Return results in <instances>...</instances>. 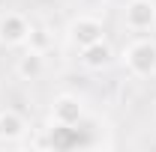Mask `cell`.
Wrapping results in <instances>:
<instances>
[{
  "label": "cell",
  "instance_id": "1",
  "mask_svg": "<svg viewBox=\"0 0 156 152\" xmlns=\"http://www.w3.org/2000/svg\"><path fill=\"white\" fill-rule=\"evenodd\" d=\"M123 66L132 78H156V42L150 36H138L123 48Z\"/></svg>",
  "mask_w": 156,
  "mask_h": 152
},
{
  "label": "cell",
  "instance_id": "2",
  "mask_svg": "<svg viewBox=\"0 0 156 152\" xmlns=\"http://www.w3.org/2000/svg\"><path fill=\"white\" fill-rule=\"evenodd\" d=\"M123 24L132 33H150L156 27V0H129L123 6Z\"/></svg>",
  "mask_w": 156,
  "mask_h": 152
},
{
  "label": "cell",
  "instance_id": "3",
  "mask_svg": "<svg viewBox=\"0 0 156 152\" xmlns=\"http://www.w3.org/2000/svg\"><path fill=\"white\" fill-rule=\"evenodd\" d=\"M30 30H33L30 21L24 18L21 12H3V15H0V45H3V48L27 45Z\"/></svg>",
  "mask_w": 156,
  "mask_h": 152
},
{
  "label": "cell",
  "instance_id": "4",
  "mask_svg": "<svg viewBox=\"0 0 156 152\" xmlns=\"http://www.w3.org/2000/svg\"><path fill=\"white\" fill-rule=\"evenodd\" d=\"M66 33H69V42L81 51V48H87V45H93V42H102V39H105V27H102V21L93 18V15H78V18H72V24H69Z\"/></svg>",
  "mask_w": 156,
  "mask_h": 152
},
{
  "label": "cell",
  "instance_id": "5",
  "mask_svg": "<svg viewBox=\"0 0 156 152\" xmlns=\"http://www.w3.org/2000/svg\"><path fill=\"white\" fill-rule=\"evenodd\" d=\"M84 101L78 98V95H69L63 93L54 98V104H51V122H66V125H78V122H84Z\"/></svg>",
  "mask_w": 156,
  "mask_h": 152
},
{
  "label": "cell",
  "instance_id": "6",
  "mask_svg": "<svg viewBox=\"0 0 156 152\" xmlns=\"http://www.w3.org/2000/svg\"><path fill=\"white\" fill-rule=\"evenodd\" d=\"M81 125L84 122H78V125H66V122H51V128H48V137H45V146H51V149H75L81 146Z\"/></svg>",
  "mask_w": 156,
  "mask_h": 152
},
{
  "label": "cell",
  "instance_id": "7",
  "mask_svg": "<svg viewBox=\"0 0 156 152\" xmlns=\"http://www.w3.org/2000/svg\"><path fill=\"white\" fill-rule=\"evenodd\" d=\"M15 75L21 81H36V78H42L45 75V54L27 45V51L15 60Z\"/></svg>",
  "mask_w": 156,
  "mask_h": 152
},
{
  "label": "cell",
  "instance_id": "8",
  "mask_svg": "<svg viewBox=\"0 0 156 152\" xmlns=\"http://www.w3.org/2000/svg\"><path fill=\"white\" fill-rule=\"evenodd\" d=\"M81 63L87 69H93V72H102V69H108L114 63V51H111V45L105 39L102 42H93V45L81 48Z\"/></svg>",
  "mask_w": 156,
  "mask_h": 152
},
{
  "label": "cell",
  "instance_id": "9",
  "mask_svg": "<svg viewBox=\"0 0 156 152\" xmlns=\"http://www.w3.org/2000/svg\"><path fill=\"white\" fill-rule=\"evenodd\" d=\"M27 134V119L18 111H0V143H18Z\"/></svg>",
  "mask_w": 156,
  "mask_h": 152
},
{
  "label": "cell",
  "instance_id": "10",
  "mask_svg": "<svg viewBox=\"0 0 156 152\" xmlns=\"http://www.w3.org/2000/svg\"><path fill=\"white\" fill-rule=\"evenodd\" d=\"M27 45H30V48H36V51H45V45H48V36H45V30H30V39H27Z\"/></svg>",
  "mask_w": 156,
  "mask_h": 152
}]
</instances>
